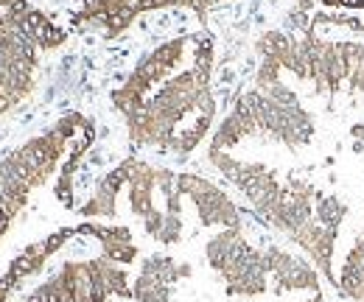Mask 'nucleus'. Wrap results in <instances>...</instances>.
<instances>
[{"label":"nucleus","mask_w":364,"mask_h":302,"mask_svg":"<svg viewBox=\"0 0 364 302\" xmlns=\"http://www.w3.org/2000/svg\"><path fill=\"white\" fill-rule=\"evenodd\" d=\"M177 188H180L182 196H188L199 213V221L205 227H241V218H238V207L235 202L230 199L225 190H219L213 182L196 176V173H180L177 176Z\"/></svg>","instance_id":"nucleus-1"},{"label":"nucleus","mask_w":364,"mask_h":302,"mask_svg":"<svg viewBox=\"0 0 364 302\" xmlns=\"http://www.w3.org/2000/svg\"><path fill=\"white\" fill-rule=\"evenodd\" d=\"M264 260H267V271L274 280V291L277 294H286V291L319 294V271L317 266H311L309 260L294 258L280 247H267Z\"/></svg>","instance_id":"nucleus-2"},{"label":"nucleus","mask_w":364,"mask_h":302,"mask_svg":"<svg viewBox=\"0 0 364 302\" xmlns=\"http://www.w3.org/2000/svg\"><path fill=\"white\" fill-rule=\"evenodd\" d=\"M140 274H149V277H154V280H160V283H166V286H174L177 280L191 277L193 269H191L188 263H177V260L168 258V255H151V258L143 260Z\"/></svg>","instance_id":"nucleus-3"},{"label":"nucleus","mask_w":364,"mask_h":302,"mask_svg":"<svg viewBox=\"0 0 364 302\" xmlns=\"http://www.w3.org/2000/svg\"><path fill=\"white\" fill-rule=\"evenodd\" d=\"M132 300L137 302H171V286L149 277V274H137L132 283Z\"/></svg>","instance_id":"nucleus-4"},{"label":"nucleus","mask_w":364,"mask_h":302,"mask_svg":"<svg viewBox=\"0 0 364 302\" xmlns=\"http://www.w3.org/2000/svg\"><path fill=\"white\" fill-rule=\"evenodd\" d=\"M104 258L112 260V263H132L137 258V247L135 244H112V247H104Z\"/></svg>","instance_id":"nucleus-5"},{"label":"nucleus","mask_w":364,"mask_h":302,"mask_svg":"<svg viewBox=\"0 0 364 302\" xmlns=\"http://www.w3.org/2000/svg\"><path fill=\"white\" fill-rule=\"evenodd\" d=\"M180 238H182V218L166 213V224H163V230L157 232V241H160V244H177Z\"/></svg>","instance_id":"nucleus-6"},{"label":"nucleus","mask_w":364,"mask_h":302,"mask_svg":"<svg viewBox=\"0 0 364 302\" xmlns=\"http://www.w3.org/2000/svg\"><path fill=\"white\" fill-rule=\"evenodd\" d=\"M14 3H17V0H0V9H3V11H9Z\"/></svg>","instance_id":"nucleus-7"},{"label":"nucleus","mask_w":364,"mask_h":302,"mask_svg":"<svg viewBox=\"0 0 364 302\" xmlns=\"http://www.w3.org/2000/svg\"><path fill=\"white\" fill-rule=\"evenodd\" d=\"M23 302H34V300H31V297H28V300H23Z\"/></svg>","instance_id":"nucleus-8"}]
</instances>
